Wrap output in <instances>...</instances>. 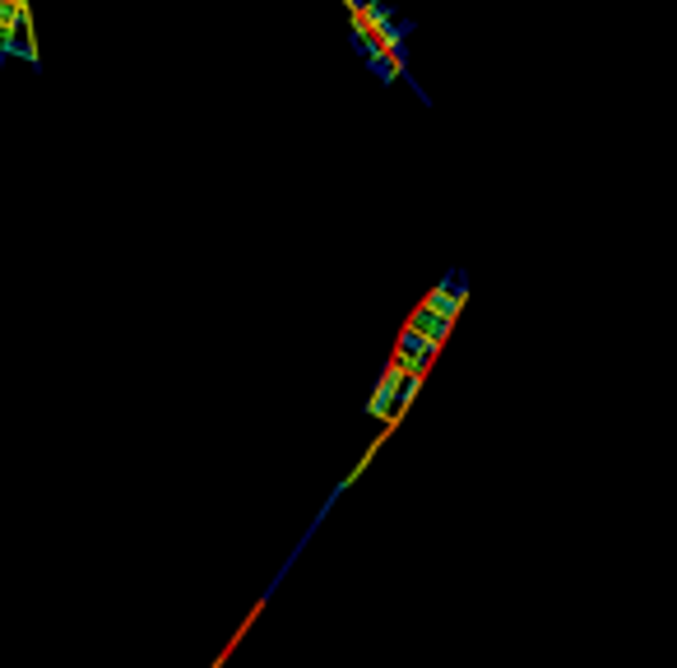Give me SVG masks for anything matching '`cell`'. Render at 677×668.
Listing matches in <instances>:
<instances>
[{
  "label": "cell",
  "mask_w": 677,
  "mask_h": 668,
  "mask_svg": "<svg viewBox=\"0 0 677 668\" xmlns=\"http://www.w3.org/2000/svg\"><path fill=\"white\" fill-rule=\"evenodd\" d=\"M395 349L413 353V358H422V362H432V358H437V349H441V339L422 334L418 326H404V330H399V343H395Z\"/></svg>",
  "instance_id": "2"
},
{
  "label": "cell",
  "mask_w": 677,
  "mask_h": 668,
  "mask_svg": "<svg viewBox=\"0 0 677 668\" xmlns=\"http://www.w3.org/2000/svg\"><path fill=\"white\" fill-rule=\"evenodd\" d=\"M408 326H418L422 334H432V339H445L455 320H450V316H441L437 307H427V302H422V307H413V316H408Z\"/></svg>",
  "instance_id": "3"
},
{
  "label": "cell",
  "mask_w": 677,
  "mask_h": 668,
  "mask_svg": "<svg viewBox=\"0 0 677 668\" xmlns=\"http://www.w3.org/2000/svg\"><path fill=\"white\" fill-rule=\"evenodd\" d=\"M385 24H395V5H385V0H366V28L381 33Z\"/></svg>",
  "instance_id": "4"
},
{
  "label": "cell",
  "mask_w": 677,
  "mask_h": 668,
  "mask_svg": "<svg viewBox=\"0 0 677 668\" xmlns=\"http://www.w3.org/2000/svg\"><path fill=\"white\" fill-rule=\"evenodd\" d=\"M366 70H372V75L381 79V84H385V89H390V84H395V79H399V75H395V60H390L385 51H376V56H366Z\"/></svg>",
  "instance_id": "5"
},
{
  "label": "cell",
  "mask_w": 677,
  "mask_h": 668,
  "mask_svg": "<svg viewBox=\"0 0 677 668\" xmlns=\"http://www.w3.org/2000/svg\"><path fill=\"white\" fill-rule=\"evenodd\" d=\"M399 386H404V367L399 362H385L376 386H372V399H366V413L376 422H395V399H399Z\"/></svg>",
  "instance_id": "1"
}]
</instances>
